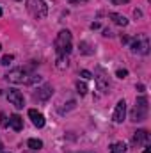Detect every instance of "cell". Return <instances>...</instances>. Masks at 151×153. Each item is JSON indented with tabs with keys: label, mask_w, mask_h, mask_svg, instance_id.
Listing matches in <instances>:
<instances>
[{
	"label": "cell",
	"mask_w": 151,
	"mask_h": 153,
	"mask_svg": "<svg viewBox=\"0 0 151 153\" xmlns=\"http://www.w3.org/2000/svg\"><path fill=\"white\" fill-rule=\"evenodd\" d=\"M73 48V39L70 30H61L55 38V50L59 53V57H66Z\"/></svg>",
	"instance_id": "cell-1"
},
{
	"label": "cell",
	"mask_w": 151,
	"mask_h": 153,
	"mask_svg": "<svg viewBox=\"0 0 151 153\" xmlns=\"http://www.w3.org/2000/svg\"><path fill=\"white\" fill-rule=\"evenodd\" d=\"M148 112H150V105H148V98L146 96H139L135 100V107L132 111V121L139 123V121H144L148 117Z\"/></svg>",
	"instance_id": "cell-2"
},
{
	"label": "cell",
	"mask_w": 151,
	"mask_h": 153,
	"mask_svg": "<svg viewBox=\"0 0 151 153\" xmlns=\"http://www.w3.org/2000/svg\"><path fill=\"white\" fill-rule=\"evenodd\" d=\"M27 9L38 20L46 18V14H48V7H46V4L43 0H27Z\"/></svg>",
	"instance_id": "cell-3"
},
{
	"label": "cell",
	"mask_w": 151,
	"mask_h": 153,
	"mask_svg": "<svg viewBox=\"0 0 151 153\" xmlns=\"http://www.w3.org/2000/svg\"><path fill=\"white\" fill-rule=\"evenodd\" d=\"M30 76L27 73V70H23V68H16V70H13V71H9L5 78L9 80V82H13V84H30Z\"/></svg>",
	"instance_id": "cell-4"
},
{
	"label": "cell",
	"mask_w": 151,
	"mask_h": 153,
	"mask_svg": "<svg viewBox=\"0 0 151 153\" xmlns=\"http://www.w3.org/2000/svg\"><path fill=\"white\" fill-rule=\"evenodd\" d=\"M7 100H9L16 109H23V105H25L23 94H21L18 89H9V93H7Z\"/></svg>",
	"instance_id": "cell-5"
},
{
	"label": "cell",
	"mask_w": 151,
	"mask_h": 153,
	"mask_svg": "<svg viewBox=\"0 0 151 153\" xmlns=\"http://www.w3.org/2000/svg\"><path fill=\"white\" fill-rule=\"evenodd\" d=\"M124 116H126V102L119 100L117 105H115V111H114V121L115 123H123Z\"/></svg>",
	"instance_id": "cell-6"
},
{
	"label": "cell",
	"mask_w": 151,
	"mask_h": 153,
	"mask_svg": "<svg viewBox=\"0 0 151 153\" xmlns=\"http://www.w3.org/2000/svg\"><path fill=\"white\" fill-rule=\"evenodd\" d=\"M132 141H133V144H135V146H142V144H148V143H150V134H148L146 130H137Z\"/></svg>",
	"instance_id": "cell-7"
},
{
	"label": "cell",
	"mask_w": 151,
	"mask_h": 153,
	"mask_svg": "<svg viewBox=\"0 0 151 153\" xmlns=\"http://www.w3.org/2000/svg\"><path fill=\"white\" fill-rule=\"evenodd\" d=\"M96 84H98V87H100V91H109V76L103 73V70H98V75H96Z\"/></svg>",
	"instance_id": "cell-8"
},
{
	"label": "cell",
	"mask_w": 151,
	"mask_h": 153,
	"mask_svg": "<svg viewBox=\"0 0 151 153\" xmlns=\"http://www.w3.org/2000/svg\"><path fill=\"white\" fill-rule=\"evenodd\" d=\"M29 116H30L32 123H34V125H36L38 128L44 126V117H43V114H41V112H38L36 109H30V111H29Z\"/></svg>",
	"instance_id": "cell-9"
},
{
	"label": "cell",
	"mask_w": 151,
	"mask_h": 153,
	"mask_svg": "<svg viewBox=\"0 0 151 153\" xmlns=\"http://www.w3.org/2000/svg\"><path fill=\"white\" fill-rule=\"evenodd\" d=\"M52 93H53V91H52L50 85H43V87H39L38 89V93H36L34 96H36L38 100H41V102H44V100H48V98L52 96Z\"/></svg>",
	"instance_id": "cell-10"
},
{
	"label": "cell",
	"mask_w": 151,
	"mask_h": 153,
	"mask_svg": "<svg viewBox=\"0 0 151 153\" xmlns=\"http://www.w3.org/2000/svg\"><path fill=\"white\" fill-rule=\"evenodd\" d=\"M9 123H11V126H13L16 132H20V130L23 128V119H21V117H20L18 114H13V116H11Z\"/></svg>",
	"instance_id": "cell-11"
},
{
	"label": "cell",
	"mask_w": 151,
	"mask_h": 153,
	"mask_svg": "<svg viewBox=\"0 0 151 153\" xmlns=\"http://www.w3.org/2000/svg\"><path fill=\"white\" fill-rule=\"evenodd\" d=\"M109 18L112 20L114 23H117V25H123V27H124V25H128V20H126V18H124L123 14H117V13H110V14H109Z\"/></svg>",
	"instance_id": "cell-12"
},
{
	"label": "cell",
	"mask_w": 151,
	"mask_h": 153,
	"mask_svg": "<svg viewBox=\"0 0 151 153\" xmlns=\"http://www.w3.org/2000/svg\"><path fill=\"white\" fill-rule=\"evenodd\" d=\"M132 52L133 53H137V52H141V53H148V41H144V43H133L132 45Z\"/></svg>",
	"instance_id": "cell-13"
},
{
	"label": "cell",
	"mask_w": 151,
	"mask_h": 153,
	"mask_svg": "<svg viewBox=\"0 0 151 153\" xmlns=\"http://www.w3.org/2000/svg\"><path fill=\"white\" fill-rule=\"evenodd\" d=\"M126 152V144L124 143H114L110 146V153H124Z\"/></svg>",
	"instance_id": "cell-14"
},
{
	"label": "cell",
	"mask_w": 151,
	"mask_h": 153,
	"mask_svg": "<svg viewBox=\"0 0 151 153\" xmlns=\"http://www.w3.org/2000/svg\"><path fill=\"white\" fill-rule=\"evenodd\" d=\"M27 144H29V148H30V150H36V152L43 148V143H41L39 139H29V143H27Z\"/></svg>",
	"instance_id": "cell-15"
},
{
	"label": "cell",
	"mask_w": 151,
	"mask_h": 153,
	"mask_svg": "<svg viewBox=\"0 0 151 153\" xmlns=\"http://www.w3.org/2000/svg\"><path fill=\"white\" fill-rule=\"evenodd\" d=\"M76 89H78L80 94H85V93H87V85H85L84 82H76Z\"/></svg>",
	"instance_id": "cell-16"
},
{
	"label": "cell",
	"mask_w": 151,
	"mask_h": 153,
	"mask_svg": "<svg viewBox=\"0 0 151 153\" xmlns=\"http://www.w3.org/2000/svg\"><path fill=\"white\" fill-rule=\"evenodd\" d=\"M13 59H14L13 55H4V57H2V64H4V66H7V64L13 61Z\"/></svg>",
	"instance_id": "cell-17"
},
{
	"label": "cell",
	"mask_w": 151,
	"mask_h": 153,
	"mask_svg": "<svg viewBox=\"0 0 151 153\" xmlns=\"http://www.w3.org/2000/svg\"><path fill=\"white\" fill-rule=\"evenodd\" d=\"M80 75L84 76V78H93V75H91L87 70H82V71H80Z\"/></svg>",
	"instance_id": "cell-18"
},
{
	"label": "cell",
	"mask_w": 151,
	"mask_h": 153,
	"mask_svg": "<svg viewBox=\"0 0 151 153\" xmlns=\"http://www.w3.org/2000/svg\"><path fill=\"white\" fill-rule=\"evenodd\" d=\"M126 75H128V71H126V70H119V71H117V76H119V78H124Z\"/></svg>",
	"instance_id": "cell-19"
},
{
	"label": "cell",
	"mask_w": 151,
	"mask_h": 153,
	"mask_svg": "<svg viewBox=\"0 0 151 153\" xmlns=\"http://www.w3.org/2000/svg\"><path fill=\"white\" fill-rule=\"evenodd\" d=\"M0 123H2V126H7V117H5V114L0 116Z\"/></svg>",
	"instance_id": "cell-20"
},
{
	"label": "cell",
	"mask_w": 151,
	"mask_h": 153,
	"mask_svg": "<svg viewBox=\"0 0 151 153\" xmlns=\"http://www.w3.org/2000/svg\"><path fill=\"white\" fill-rule=\"evenodd\" d=\"M112 4H128V0H110Z\"/></svg>",
	"instance_id": "cell-21"
},
{
	"label": "cell",
	"mask_w": 151,
	"mask_h": 153,
	"mask_svg": "<svg viewBox=\"0 0 151 153\" xmlns=\"http://www.w3.org/2000/svg\"><path fill=\"white\" fill-rule=\"evenodd\" d=\"M133 14H135V18H141V16H142V13H141V11H135Z\"/></svg>",
	"instance_id": "cell-22"
},
{
	"label": "cell",
	"mask_w": 151,
	"mask_h": 153,
	"mask_svg": "<svg viewBox=\"0 0 151 153\" xmlns=\"http://www.w3.org/2000/svg\"><path fill=\"white\" fill-rule=\"evenodd\" d=\"M144 153H151L150 152V146H146V152H144Z\"/></svg>",
	"instance_id": "cell-23"
},
{
	"label": "cell",
	"mask_w": 151,
	"mask_h": 153,
	"mask_svg": "<svg viewBox=\"0 0 151 153\" xmlns=\"http://www.w3.org/2000/svg\"><path fill=\"white\" fill-rule=\"evenodd\" d=\"M70 2H73V4H75V2H80V0H70ZM82 2H85V0H82Z\"/></svg>",
	"instance_id": "cell-24"
},
{
	"label": "cell",
	"mask_w": 151,
	"mask_h": 153,
	"mask_svg": "<svg viewBox=\"0 0 151 153\" xmlns=\"http://www.w3.org/2000/svg\"><path fill=\"white\" fill-rule=\"evenodd\" d=\"M0 152H2V144H0Z\"/></svg>",
	"instance_id": "cell-25"
},
{
	"label": "cell",
	"mask_w": 151,
	"mask_h": 153,
	"mask_svg": "<svg viewBox=\"0 0 151 153\" xmlns=\"http://www.w3.org/2000/svg\"><path fill=\"white\" fill-rule=\"evenodd\" d=\"M0 16H2V9H0Z\"/></svg>",
	"instance_id": "cell-26"
},
{
	"label": "cell",
	"mask_w": 151,
	"mask_h": 153,
	"mask_svg": "<svg viewBox=\"0 0 151 153\" xmlns=\"http://www.w3.org/2000/svg\"><path fill=\"white\" fill-rule=\"evenodd\" d=\"M0 48H2V45H0Z\"/></svg>",
	"instance_id": "cell-27"
}]
</instances>
